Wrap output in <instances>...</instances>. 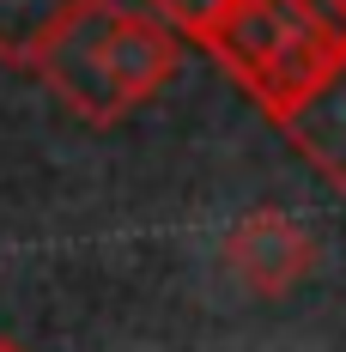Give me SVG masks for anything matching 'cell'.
Returning a JSON list of instances; mask_svg holds the SVG:
<instances>
[{
    "label": "cell",
    "instance_id": "1",
    "mask_svg": "<svg viewBox=\"0 0 346 352\" xmlns=\"http://www.w3.org/2000/svg\"><path fill=\"white\" fill-rule=\"evenodd\" d=\"M31 67L49 73V85L85 122H116L176 73V43L164 25L116 12L109 0H73V12L49 31Z\"/></svg>",
    "mask_w": 346,
    "mask_h": 352
},
{
    "label": "cell",
    "instance_id": "2",
    "mask_svg": "<svg viewBox=\"0 0 346 352\" xmlns=\"http://www.w3.org/2000/svg\"><path fill=\"white\" fill-rule=\"evenodd\" d=\"M225 261L237 267V280L261 298H279L310 274L316 243L285 219V212H249L237 219V231L225 237Z\"/></svg>",
    "mask_w": 346,
    "mask_h": 352
},
{
    "label": "cell",
    "instance_id": "3",
    "mask_svg": "<svg viewBox=\"0 0 346 352\" xmlns=\"http://www.w3.org/2000/svg\"><path fill=\"white\" fill-rule=\"evenodd\" d=\"M279 122L292 128V140L304 146L334 182H346V55L322 73V79H316Z\"/></svg>",
    "mask_w": 346,
    "mask_h": 352
},
{
    "label": "cell",
    "instance_id": "4",
    "mask_svg": "<svg viewBox=\"0 0 346 352\" xmlns=\"http://www.w3.org/2000/svg\"><path fill=\"white\" fill-rule=\"evenodd\" d=\"M73 12V0H0V55L6 61H36L49 31Z\"/></svg>",
    "mask_w": 346,
    "mask_h": 352
},
{
    "label": "cell",
    "instance_id": "5",
    "mask_svg": "<svg viewBox=\"0 0 346 352\" xmlns=\"http://www.w3.org/2000/svg\"><path fill=\"white\" fill-rule=\"evenodd\" d=\"M225 6H231V0H152V12H158L164 25H176V31H188V36H201V43H207L213 25L225 19Z\"/></svg>",
    "mask_w": 346,
    "mask_h": 352
},
{
    "label": "cell",
    "instance_id": "6",
    "mask_svg": "<svg viewBox=\"0 0 346 352\" xmlns=\"http://www.w3.org/2000/svg\"><path fill=\"white\" fill-rule=\"evenodd\" d=\"M340 12H346V0H340Z\"/></svg>",
    "mask_w": 346,
    "mask_h": 352
},
{
    "label": "cell",
    "instance_id": "7",
    "mask_svg": "<svg viewBox=\"0 0 346 352\" xmlns=\"http://www.w3.org/2000/svg\"><path fill=\"white\" fill-rule=\"evenodd\" d=\"M0 352H6V346H0Z\"/></svg>",
    "mask_w": 346,
    "mask_h": 352
}]
</instances>
